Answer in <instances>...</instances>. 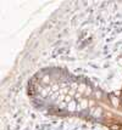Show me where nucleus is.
<instances>
[{
	"instance_id": "423d86ee",
	"label": "nucleus",
	"mask_w": 122,
	"mask_h": 130,
	"mask_svg": "<svg viewBox=\"0 0 122 130\" xmlns=\"http://www.w3.org/2000/svg\"><path fill=\"white\" fill-rule=\"evenodd\" d=\"M93 95L95 96V100H98V101H100V100L103 99V92H101V90H95Z\"/></svg>"
},
{
	"instance_id": "f03ea898",
	"label": "nucleus",
	"mask_w": 122,
	"mask_h": 130,
	"mask_svg": "<svg viewBox=\"0 0 122 130\" xmlns=\"http://www.w3.org/2000/svg\"><path fill=\"white\" fill-rule=\"evenodd\" d=\"M89 108V99L88 97H83L79 101H78V111H81V109H87Z\"/></svg>"
},
{
	"instance_id": "7ed1b4c3",
	"label": "nucleus",
	"mask_w": 122,
	"mask_h": 130,
	"mask_svg": "<svg viewBox=\"0 0 122 130\" xmlns=\"http://www.w3.org/2000/svg\"><path fill=\"white\" fill-rule=\"evenodd\" d=\"M77 108H78V103H77V100H75V99L67 103V111L69 112H75V111H77Z\"/></svg>"
},
{
	"instance_id": "39448f33",
	"label": "nucleus",
	"mask_w": 122,
	"mask_h": 130,
	"mask_svg": "<svg viewBox=\"0 0 122 130\" xmlns=\"http://www.w3.org/2000/svg\"><path fill=\"white\" fill-rule=\"evenodd\" d=\"M104 113V111H103V108L101 107H95L94 108V116L95 117H101Z\"/></svg>"
},
{
	"instance_id": "9b49d317",
	"label": "nucleus",
	"mask_w": 122,
	"mask_h": 130,
	"mask_svg": "<svg viewBox=\"0 0 122 130\" xmlns=\"http://www.w3.org/2000/svg\"><path fill=\"white\" fill-rule=\"evenodd\" d=\"M89 108H95V100H89Z\"/></svg>"
},
{
	"instance_id": "1a4fd4ad",
	"label": "nucleus",
	"mask_w": 122,
	"mask_h": 130,
	"mask_svg": "<svg viewBox=\"0 0 122 130\" xmlns=\"http://www.w3.org/2000/svg\"><path fill=\"white\" fill-rule=\"evenodd\" d=\"M50 91H51V89H50V88H45V89H43V90L40 91V92H42V96L45 97V96L48 95V94L50 92Z\"/></svg>"
},
{
	"instance_id": "9d476101",
	"label": "nucleus",
	"mask_w": 122,
	"mask_h": 130,
	"mask_svg": "<svg viewBox=\"0 0 122 130\" xmlns=\"http://www.w3.org/2000/svg\"><path fill=\"white\" fill-rule=\"evenodd\" d=\"M110 129L111 130H120L121 129V125L118 124V123H114V124L110 125Z\"/></svg>"
},
{
	"instance_id": "20e7f679",
	"label": "nucleus",
	"mask_w": 122,
	"mask_h": 130,
	"mask_svg": "<svg viewBox=\"0 0 122 130\" xmlns=\"http://www.w3.org/2000/svg\"><path fill=\"white\" fill-rule=\"evenodd\" d=\"M88 86L84 83H81V84L78 85V89H77V92H79L82 95H84V92H86V89H87Z\"/></svg>"
},
{
	"instance_id": "0eeeda50",
	"label": "nucleus",
	"mask_w": 122,
	"mask_h": 130,
	"mask_svg": "<svg viewBox=\"0 0 122 130\" xmlns=\"http://www.w3.org/2000/svg\"><path fill=\"white\" fill-rule=\"evenodd\" d=\"M42 83L43 84H50L51 83V78H50V75H44L43 78H42Z\"/></svg>"
},
{
	"instance_id": "6e6552de",
	"label": "nucleus",
	"mask_w": 122,
	"mask_h": 130,
	"mask_svg": "<svg viewBox=\"0 0 122 130\" xmlns=\"http://www.w3.org/2000/svg\"><path fill=\"white\" fill-rule=\"evenodd\" d=\"M93 94H94L93 89H92V88H89V86H88L87 89H86V92H84V96L89 97V96H90V95H93Z\"/></svg>"
},
{
	"instance_id": "f257e3e1",
	"label": "nucleus",
	"mask_w": 122,
	"mask_h": 130,
	"mask_svg": "<svg viewBox=\"0 0 122 130\" xmlns=\"http://www.w3.org/2000/svg\"><path fill=\"white\" fill-rule=\"evenodd\" d=\"M109 100H110V103L112 107L115 108H120L121 107V101H120V97L116 96V95H114V94H111L110 97H109Z\"/></svg>"
}]
</instances>
